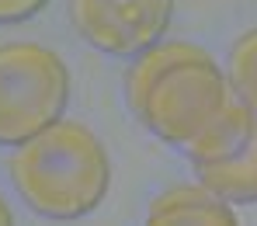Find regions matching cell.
<instances>
[{
  "label": "cell",
  "instance_id": "cell-1",
  "mask_svg": "<svg viewBox=\"0 0 257 226\" xmlns=\"http://www.w3.org/2000/svg\"><path fill=\"white\" fill-rule=\"evenodd\" d=\"M128 108L160 139L188 150L236 97L202 45L157 42L136 56L125 77Z\"/></svg>",
  "mask_w": 257,
  "mask_h": 226
},
{
  "label": "cell",
  "instance_id": "cell-2",
  "mask_svg": "<svg viewBox=\"0 0 257 226\" xmlns=\"http://www.w3.org/2000/svg\"><path fill=\"white\" fill-rule=\"evenodd\" d=\"M11 181L39 216L80 219L104 202L111 164L108 150L87 126L59 119L14 150Z\"/></svg>",
  "mask_w": 257,
  "mask_h": 226
},
{
  "label": "cell",
  "instance_id": "cell-3",
  "mask_svg": "<svg viewBox=\"0 0 257 226\" xmlns=\"http://www.w3.org/2000/svg\"><path fill=\"white\" fill-rule=\"evenodd\" d=\"M70 97L66 63L39 42L0 45V146H25L59 122Z\"/></svg>",
  "mask_w": 257,
  "mask_h": 226
},
{
  "label": "cell",
  "instance_id": "cell-4",
  "mask_svg": "<svg viewBox=\"0 0 257 226\" xmlns=\"http://www.w3.org/2000/svg\"><path fill=\"white\" fill-rule=\"evenodd\" d=\"M171 14L174 0H70L77 32L111 56H136L157 45Z\"/></svg>",
  "mask_w": 257,
  "mask_h": 226
},
{
  "label": "cell",
  "instance_id": "cell-5",
  "mask_svg": "<svg viewBox=\"0 0 257 226\" xmlns=\"http://www.w3.org/2000/svg\"><path fill=\"white\" fill-rule=\"evenodd\" d=\"M146 226H240L229 202L215 198L212 191H205L202 184H181L167 188L164 195H157L150 202Z\"/></svg>",
  "mask_w": 257,
  "mask_h": 226
},
{
  "label": "cell",
  "instance_id": "cell-6",
  "mask_svg": "<svg viewBox=\"0 0 257 226\" xmlns=\"http://www.w3.org/2000/svg\"><path fill=\"white\" fill-rule=\"evenodd\" d=\"M254 129H257V115L240 101V97H233V101L222 108V115H219L184 153L191 157L195 167L226 164V160H233L240 150H247V143L254 139Z\"/></svg>",
  "mask_w": 257,
  "mask_h": 226
},
{
  "label": "cell",
  "instance_id": "cell-7",
  "mask_svg": "<svg viewBox=\"0 0 257 226\" xmlns=\"http://www.w3.org/2000/svg\"><path fill=\"white\" fill-rule=\"evenodd\" d=\"M205 191H212L222 202H257V129L247 150H240L226 164L195 167Z\"/></svg>",
  "mask_w": 257,
  "mask_h": 226
},
{
  "label": "cell",
  "instance_id": "cell-8",
  "mask_svg": "<svg viewBox=\"0 0 257 226\" xmlns=\"http://www.w3.org/2000/svg\"><path fill=\"white\" fill-rule=\"evenodd\" d=\"M233 94L257 115V28L240 35L229 49V73H226Z\"/></svg>",
  "mask_w": 257,
  "mask_h": 226
},
{
  "label": "cell",
  "instance_id": "cell-9",
  "mask_svg": "<svg viewBox=\"0 0 257 226\" xmlns=\"http://www.w3.org/2000/svg\"><path fill=\"white\" fill-rule=\"evenodd\" d=\"M49 0H0V25H14L25 21L32 14H39Z\"/></svg>",
  "mask_w": 257,
  "mask_h": 226
},
{
  "label": "cell",
  "instance_id": "cell-10",
  "mask_svg": "<svg viewBox=\"0 0 257 226\" xmlns=\"http://www.w3.org/2000/svg\"><path fill=\"white\" fill-rule=\"evenodd\" d=\"M0 226H14V216H11V209H7V202H4V195H0Z\"/></svg>",
  "mask_w": 257,
  "mask_h": 226
}]
</instances>
